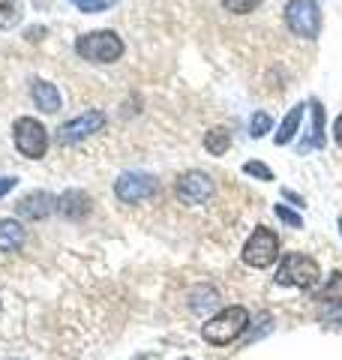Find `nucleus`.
Listing matches in <instances>:
<instances>
[{
    "label": "nucleus",
    "instance_id": "obj_1",
    "mask_svg": "<svg viewBox=\"0 0 342 360\" xmlns=\"http://www.w3.org/2000/svg\"><path fill=\"white\" fill-rule=\"evenodd\" d=\"M249 328V312L243 307H225L201 328V336L210 345H228Z\"/></svg>",
    "mask_w": 342,
    "mask_h": 360
},
{
    "label": "nucleus",
    "instance_id": "obj_2",
    "mask_svg": "<svg viewBox=\"0 0 342 360\" xmlns=\"http://www.w3.org/2000/svg\"><path fill=\"white\" fill-rule=\"evenodd\" d=\"M75 51L90 63H114L123 54V39L114 30H90L75 39Z\"/></svg>",
    "mask_w": 342,
    "mask_h": 360
},
{
    "label": "nucleus",
    "instance_id": "obj_3",
    "mask_svg": "<svg viewBox=\"0 0 342 360\" xmlns=\"http://www.w3.org/2000/svg\"><path fill=\"white\" fill-rule=\"evenodd\" d=\"M322 279V270L303 252H289L282 255L279 270H277V285H291V288H312Z\"/></svg>",
    "mask_w": 342,
    "mask_h": 360
},
{
    "label": "nucleus",
    "instance_id": "obj_4",
    "mask_svg": "<svg viewBox=\"0 0 342 360\" xmlns=\"http://www.w3.org/2000/svg\"><path fill=\"white\" fill-rule=\"evenodd\" d=\"M285 25L294 37L300 39H315L322 33V9L315 0H289L285 6Z\"/></svg>",
    "mask_w": 342,
    "mask_h": 360
},
{
    "label": "nucleus",
    "instance_id": "obj_5",
    "mask_svg": "<svg viewBox=\"0 0 342 360\" xmlns=\"http://www.w3.org/2000/svg\"><path fill=\"white\" fill-rule=\"evenodd\" d=\"M277 258H279V238H277V231L258 225V229L249 234V240L243 243V262L249 267L261 270V267H270Z\"/></svg>",
    "mask_w": 342,
    "mask_h": 360
},
{
    "label": "nucleus",
    "instance_id": "obj_6",
    "mask_svg": "<svg viewBox=\"0 0 342 360\" xmlns=\"http://www.w3.org/2000/svg\"><path fill=\"white\" fill-rule=\"evenodd\" d=\"M13 139H15V148L21 150V156H27V160H39V156H45V150H49V129L33 117L15 120Z\"/></svg>",
    "mask_w": 342,
    "mask_h": 360
},
{
    "label": "nucleus",
    "instance_id": "obj_7",
    "mask_svg": "<svg viewBox=\"0 0 342 360\" xmlns=\"http://www.w3.org/2000/svg\"><path fill=\"white\" fill-rule=\"evenodd\" d=\"M159 193V180L147 172H123L114 184V195L127 205H139L144 198H153Z\"/></svg>",
    "mask_w": 342,
    "mask_h": 360
},
{
    "label": "nucleus",
    "instance_id": "obj_8",
    "mask_svg": "<svg viewBox=\"0 0 342 360\" xmlns=\"http://www.w3.org/2000/svg\"><path fill=\"white\" fill-rule=\"evenodd\" d=\"M102 127H106V115L96 108H90V111H82L78 117L72 120H66L61 129H57V141L61 144H75V141H84L87 135H94L99 132Z\"/></svg>",
    "mask_w": 342,
    "mask_h": 360
},
{
    "label": "nucleus",
    "instance_id": "obj_9",
    "mask_svg": "<svg viewBox=\"0 0 342 360\" xmlns=\"http://www.w3.org/2000/svg\"><path fill=\"white\" fill-rule=\"evenodd\" d=\"M213 195V180L204 172H186L177 177V198L184 205H204Z\"/></svg>",
    "mask_w": 342,
    "mask_h": 360
},
{
    "label": "nucleus",
    "instance_id": "obj_10",
    "mask_svg": "<svg viewBox=\"0 0 342 360\" xmlns=\"http://www.w3.org/2000/svg\"><path fill=\"white\" fill-rule=\"evenodd\" d=\"M54 207V198L49 193H30L18 201V217L25 219H45Z\"/></svg>",
    "mask_w": 342,
    "mask_h": 360
},
{
    "label": "nucleus",
    "instance_id": "obj_11",
    "mask_svg": "<svg viewBox=\"0 0 342 360\" xmlns=\"http://www.w3.org/2000/svg\"><path fill=\"white\" fill-rule=\"evenodd\" d=\"M30 96H33V103L45 111V115H54V111L61 108V94H57V87L51 82H33Z\"/></svg>",
    "mask_w": 342,
    "mask_h": 360
},
{
    "label": "nucleus",
    "instance_id": "obj_12",
    "mask_svg": "<svg viewBox=\"0 0 342 360\" xmlns=\"http://www.w3.org/2000/svg\"><path fill=\"white\" fill-rule=\"evenodd\" d=\"M25 246V229L15 219H0V252H18Z\"/></svg>",
    "mask_w": 342,
    "mask_h": 360
},
{
    "label": "nucleus",
    "instance_id": "obj_13",
    "mask_svg": "<svg viewBox=\"0 0 342 360\" xmlns=\"http://www.w3.org/2000/svg\"><path fill=\"white\" fill-rule=\"evenodd\" d=\"M61 210H63V217H70V219H82L90 210V198L82 189H70V193L61 195Z\"/></svg>",
    "mask_w": 342,
    "mask_h": 360
},
{
    "label": "nucleus",
    "instance_id": "obj_14",
    "mask_svg": "<svg viewBox=\"0 0 342 360\" xmlns=\"http://www.w3.org/2000/svg\"><path fill=\"white\" fill-rule=\"evenodd\" d=\"M303 103L300 105H294L291 111H289V115H285V120L279 123V132L277 135H273V141H277V148H279V144H289L291 139H294V135H298V129H300V123H303Z\"/></svg>",
    "mask_w": 342,
    "mask_h": 360
},
{
    "label": "nucleus",
    "instance_id": "obj_15",
    "mask_svg": "<svg viewBox=\"0 0 342 360\" xmlns=\"http://www.w3.org/2000/svg\"><path fill=\"white\" fill-rule=\"evenodd\" d=\"M204 148H208L210 156H225L228 148H232V132L222 129V127L210 129L208 135H204Z\"/></svg>",
    "mask_w": 342,
    "mask_h": 360
},
{
    "label": "nucleus",
    "instance_id": "obj_16",
    "mask_svg": "<svg viewBox=\"0 0 342 360\" xmlns=\"http://www.w3.org/2000/svg\"><path fill=\"white\" fill-rule=\"evenodd\" d=\"M315 300H322V303H342V274L330 276L327 285L315 295Z\"/></svg>",
    "mask_w": 342,
    "mask_h": 360
},
{
    "label": "nucleus",
    "instance_id": "obj_17",
    "mask_svg": "<svg viewBox=\"0 0 342 360\" xmlns=\"http://www.w3.org/2000/svg\"><path fill=\"white\" fill-rule=\"evenodd\" d=\"M21 21V4L18 0H4L0 4V27L9 30V27H15Z\"/></svg>",
    "mask_w": 342,
    "mask_h": 360
},
{
    "label": "nucleus",
    "instance_id": "obj_18",
    "mask_svg": "<svg viewBox=\"0 0 342 360\" xmlns=\"http://www.w3.org/2000/svg\"><path fill=\"white\" fill-rule=\"evenodd\" d=\"M310 108H312V141H310V148H322L324 144V108L315 103H310Z\"/></svg>",
    "mask_w": 342,
    "mask_h": 360
},
{
    "label": "nucleus",
    "instance_id": "obj_19",
    "mask_svg": "<svg viewBox=\"0 0 342 360\" xmlns=\"http://www.w3.org/2000/svg\"><path fill=\"white\" fill-rule=\"evenodd\" d=\"M270 127H273L270 115L258 111V115H253V120H249V135H253V139H265V135L270 132Z\"/></svg>",
    "mask_w": 342,
    "mask_h": 360
},
{
    "label": "nucleus",
    "instance_id": "obj_20",
    "mask_svg": "<svg viewBox=\"0 0 342 360\" xmlns=\"http://www.w3.org/2000/svg\"><path fill=\"white\" fill-rule=\"evenodd\" d=\"M261 4V0H222V6L228 9V13H234V15H246V13H253V9Z\"/></svg>",
    "mask_w": 342,
    "mask_h": 360
},
{
    "label": "nucleus",
    "instance_id": "obj_21",
    "mask_svg": "<svg viewBox=\"0 0 342 360\" xmlns=\"http://www.w3.org/2000/svg\"><path fill=\"white\" fill-rule=\"evenodd\" d=\"M72 4L82 9V13H102V9H108L114 0H72Z\"/></svg>",
    "mask_w": 342,
    "mask_h": 360
},
{
    "label": "nucleus",
    "instance_id": "obj_22",
    "mask_svg": "<svg viewBox=\"0 0 342 360\" xmlns=\"http://www.w3.org/2000/svg\"><path fill=\"white\" fill-rule=\"evenodd\" d=\"M243 172H246V174H253V177H258V180H273V172H270V168H267L265 162H255V160H253V162H246V165H243Z\"/></svg>",
    "mask_w": 342,
    "mask_h": 360
},
{
    "label": "nucleus",
    "instance_id": "obj_23",
    "mask_svg": "<svg viewBox=\"0 0 342 360\" xmlns=\"http://www.w3.org/2000/svg\"><path fill=\"white\" fill-rule=\"evenodd\" d=\"M277 217H279L285 225H291V229H300V225H303V219L298 217V213H294L291 207H285V205H277Z\"/></svg>",
    "mask_w": 342,
    "mask_h": 360
},
{
    "label": "nucleus",
    "instance_id": "obj_24",
    "mask_svg": "<svg viewBox=\"0 0 342 360\" xmlns=\"http://www.w3.org/2000/svg\"><path fill=\"white\" fill-rule=\"evenodd\" d=\"M15 184H18L15 177H0V198H4L6 193H13V189H15Z\"/></svg>",
    "mask_w": 342,
    "mask_h": 360
},
{
    "label": "nucleus",
    "instance_id": "obj_25",
    "mask_svg": "<svg viewBox=\"0 0 342 360\" xmlns=\"http://www.w3.org/2000/svg\"><path fill=\"white\" fill-rule=\"evenodd\" d=\"M334 139H336V144L342 148V115L336 117V123H334Z\"/></svg>",
    "mask_w": 342,
    "mask_h": 360
},
{
    "label": "nucleus",
    "instance_id": "obj_26",
    "mask_svg": "<svg viewBox=\"0 0 342 360\" xmlns=\"http://www.w3.org/2000/svg\"><path fill=\"white\" fill-rule=\"evenodd\" d=\"M336 321H342V309H339V312H336Z\"/></svg>",
    "mask_w": 342,
    "mask_h": 360
},
{
    "label": "nucleus",
    "instance_id": "obj_27",
    "mask_svg": "<svg viewBox=\"0 0 342 360\" xmlns=\"http://www.w3.org/2000/svg\"><path fill=\"white\" fill-rule=\"evenodd\" d=\"M339 231H342V219H339Z\"/></svg>",
    "mask_w": 342,
    "mask_h": 360
}]
</instances>
